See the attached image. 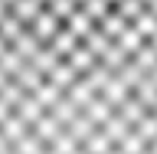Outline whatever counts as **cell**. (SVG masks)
Listing matches in <instances>:
<instances>
[{
	"mask_svg": "<svg viewBox=\"0 0 157 154\" xmlns=\"http://www.w3.org/2000/svg\"><path fill=\"white\" fill-rule=\"evenodd\" d=\"M0 154H157V0H0Z\"/></svg>",
	"mask_w": 157,
	"mask_h": 154,
	"instance_id": "cell-1",
	"label": "cell"
}]
</instances>
